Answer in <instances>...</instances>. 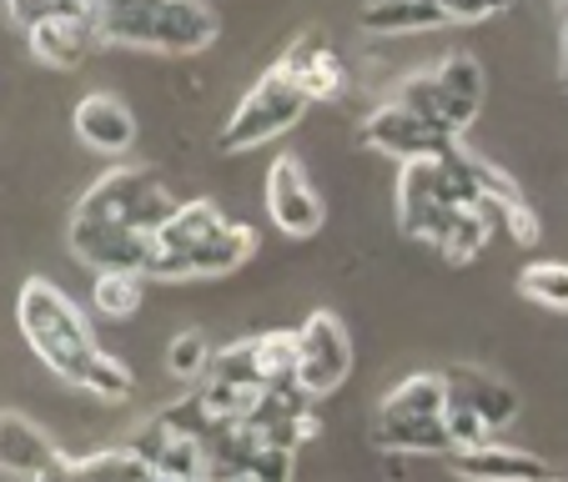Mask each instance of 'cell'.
<instances>
[{
	"mask_svg": "<svg viewBox=\"0 0 568 482\" xmlns=\"http://www.w3.org/2000/svg\"><path fill=\"white\" fill-rule=\"evenodd\" d=\"M172 212V192L151 166H111L81 192L71 212V257L91 271H146L151 242Z\"/></svg>",
	"mask_w": 568,
	"mask_h": 482,
	"instance_id": "cell-1",
	"label": "cell"
},
{
	"mask_svg": "<svg viewBox=\"0 0 568 482\" xmlns=\"http://www.w3.org/2000/svg\"><path fill=\"white\" fill-rule=\"evenodd\" d=\"M257 252V232L247 222L222 216L216 202H182L161 222L151 242L146 277L151 281H216L232 277Z\"/></svg>",
	"mask_w": 568,
	"mask_h": 482,
	"instance_id": "cell-2",
	"label": "cell"
},
{
	"mask_svg": "<svg viewBox=\"0 0 568 482\" xmlns=\"http://www.w3.org/2000/svg\"><path fill=\"white\" fill-rule=\"evenodd\" d=\"M16 321H21L26 347L41 357L45 372H55L61 382H71L75 392H81L91 367H97V357L106 352V347L97 342V332H91V321L81 317V307H75L55 281L31 277L21 287V297H16Z\"/></svg>",
	"mask_w": 568,
	"mask_h": 482,
	"instance_id": "cell-3",
	"label": "cell"
},
{
	"mask_svg": "<svg viewBox=\"0 0 568 482\" xmlns=\"http://www.w3.org/2000/svg\"><path fill=\"white\" fill-rule=\"evenodd\" d=\"M101 41L141 51H202L216 41V16L202 0H91Z\"/></svg>",
	"mask_w": 568,
	"mask_h": 482,
	"instance_id": "cell-4",
	"label": "cell"
},
{
	"mask_svg": "<svg viewBox=\"0 0 568 482\" xmlns=\"http://www.w3.org/2000/svg\"><path fill=\"white\" fill-rule=\"evenodd\" d=\"M373 442L383 452H453L448 438V382L438 372H413L377 402Z\"/></svg>",
	"mask_w": 568,
	"mask_h": 482,
	"instance_id": "cell-5",
	"label": "cell"
},
{
	"mask_svg": "<svg viewBox=\"0 0 568 482\" xmlns=\"http://www.w3.org/2000/svg\"><path fill=\"white\" fill-rule=\"evenodd\" d=\"M312 101L302 96V86L292 81L282 65H272L267 75H262L257 86L242 96V106L226 116L222 136H216V151H226V156H236V151H257L267 146V141H277L282 131H292L302 116H307Z\"/></svg>",
	"mask_w": 568,
	"mask_h": 482,
	"instance_id": "cell-6",
	"label": "cell"
},
{
	"mask_svg": "<svg viewBox=\"0 0 568 482\" xmlns=\"http://www.w3.org/2000/svg\"><path fill=\"white\" fill-rule=\"evenodd\" d=\"M458 206H468V202L458 196L443 156L403 161V176H397V226H403V236L438 247L443 232H448V216Z\"/></svg>",
	"mask_w": 568,
	"mask_h": 482,
	"instance_id": "cell-7",
	"label": "cell"
},
{
	"mask_svg": "<svg viewBox=\"0 0 568 482\" xmlns=\"http://www.w3.org/2000/svg\"><path fill=\"white\" fill-rule=\"evenodd\" d=\"M353 372V337L333 311H312L297 327V387L307 397H333Z\"/></svg>",
	"mask_w": 568,
	"mask_h": 482,
	"instance_id": "cell-8",
	"label": "cell"
},
{
	"mask_svg": "<svg viewBox=\"0 0 568 482\" xmlns=\"http://www.w3.org/2000/svg\"><path fill=\"white\" fill-rule=\"evenodd\" d=\"M363 146L377 151V156H393V161H423V156H443V151L463 146V141H448L428 126L423 116H413L408 106L397 96H387L383 106H373L363 116Z\"/></svg>",
	"mask_w": 568,
	"mask_h": 482,
	"instance_id": "cell-9",
	"label": "cell"
},
{
	"mask_svg": "<svg viewBox=\"0 0 568 482\" xmlns=\"http://www.w3.org/2000/svg\"><path fill=\"white\" fill-rule=\"evenodd\" d=\"M267 216L282 236H292V242L317 236L322 222H327V206H322L317 186L307 182L297 156H277L267 166Z\"/></svg>",
	"mask_w": 568,
	"mask_h": 482,
	"instance_id": "cell-10",
	"label": "cell"
},
{
	"mask_svg": "<svg viewBox=\"0 0 568 482\" xmlns=\"http://www.w3.org/2000/svg\"><path fill=\"white\" fill-rule=\"evenodd\" d=\"M282 71L292 75L302 86V96L317 106V101H337L347 91V65H343V55H337V45L327 41V35H317V31H307V35H297V41L282 51Z\"/></svg>",
	"mask_w": 568,
	"mask_h": 482,
	"instance_id": "cell-11",
	"label": "cell"
},
{
	"mask_svg": "<svg viewBox=\"0 0 568 482\" xmlns=\"http://www.w3.org/2000/svg\"><path fill=\"white\" fill-rule=\"evenodd\" d=\"M121 448H131L141 462H146L151 472H161V478H182V482H196L206 472V458H202V442L182 438V432L172 428V422H161V412L151 422H141L136 432H131Z\"/></svg>",
	"mask_w": 568,
	"mask_h": 482,
	"instance_id": "cell-12",
	"label": "cell"
},
{
	"mask_svg": "<svg viewBox=\"0 0 568 482\" xmlns=\"http://www.w3.org/2000/svg\"><path fill=\"white\" fill-rule=\"evenodd\" d=\"M453 478L463 482H548L554 468L544 458L524 448H508V442H483V448H458L448 452Z\"/></svg>",
	"mask_w": 568,
	"mask_h": 482,
	"instance_id": "cell-13",
	"label": "cell"
},
{
	"mask_svg": "<svg viewBox=\"0 0 568 482\" xmlns=\"http://www.w3.org/2000/svg\"><path fill=\"white\" fill-rule=\"evenodd\" d=\"M75 136L91 151H101V156H126L136 146V116H131L126 101L91 91V96L75 101Z\"/></svg>",
	"mask_w": 568,
	"mask_h": 482,
	"instance_id": "cell-14",
	"label": "cell"
},
{
	"mask_svg": "<svg viewBox=\"0 0 568 482\" xmlns=\"http://www.w3.org/2000/svg\"><path fill=\"white\" fill-rule=\"evenodd\" d=\"M443 382H448V397L453 402H463V408H473L483 422H488V432L508 428V422L518 418V392L508 382H498V377L478 372V367H448L443 372Z\"/></svg>",
	"mask_w": 568,
	"mask_h": 482,
	"instance_id": "cell-15",
	"label": "cell"
},
{
	"mask_svg": "<svg viewBox=\"0 0 568 482\" xmlns=\"http://www.w3.org/2000/svg\"><path fill=\"white\" fill-rule=\"evenodd\" d=\"M31 55L55 71H71L81 65L91 51L101 45V31H97V16H55V21H41L31 25Z\"/></svg>",
	"mask_w": 568,
	"mask_h": 482,
	"instance_id": "cell-16",
	"label": "cell"
},
{
	"mask_svg": "<svg viewBox=\"0 0 568 482\" xmlns=\"http://www.w3.org/2000/svg\"><path fill=\"white\" fill-rule=\"evenodd\" d=\"M65 452L36 428L31 418L21 412H0V472H11V478H41L45 468H55Z\"/></svg>",
	"mask_w": 568,
	"mask_h": 482,
	"instance_id": "cell-17",
	"label": "cell"
},
{
	"mask_svg": "<svg viewBox=\"0 0 568 482\" xmlns=\"http://www.w3.org/2000/svg\"><path fill=\"white\" fill-rule=\"evenodd\" d=\"M433 75H438L448 126L458 131V136H468V126L478 121V111H483V81H488L483 65L473 61L468 51H453V55H443V61L433 65Z\"/></svg>",
	"mask_w": 568,
	"mask_h": 482,
	"instance_id": "cell-18",
	"label": "cell"
},
{
	"mask_svg": "<svg viewBox=\"0 0 568 482\" xmlns=\"http://www.w3.org/2000/svg\"><path fill=\"white\" fill-rule=\"evenodd\" d=\"M448 25V11L438 0H367L363 6V31L367 35H418Z\"/></svg>",
	"mask_w": 568,
	"mask_h": 482,
	"instance_id": "cell-19",
	"label": "cell"
},
{
	"mask_svg": "<svg viewBox=\"0 0 568 482\" xmlns=\"http://www.w3.org/2000/svg\"><path fill=\"white\" fill-rule=\"evenodd\" d=\"M146 271H97L91 281V307L106 321H131L146 301Z\"/></svg>",
	"mask_w": 568,
	"mask_h": 482,
	"instance_id": "cell-20",
	"label": "cell"
},
{
	"mask_svg": "<svg viewBox=\"0 0 568 482\" xmlns=\"http://www.w3.org/2000/svg\"><path fill=\"white\" fill-rule=\"evenodd\" d=\"M393 96L403 101V106H408L413 116H423V121H428V126L438 131V136H448V141H463L458 131L448 126V111H443V91H438V75H433V71H418V75H408V81H403V86H397Z\"/></svg>",
	"mask_w": 568,
	"mask_h": 482,
	"instance_id": "cell-21",
	"label": "cell"
},
{
	"mask_svg": "<svg viewBox=\"0 0 568 482\" xmlns=\"http://www.w3.org/2000/svg\"><path fill=\"white\" fill-rule=\"evenodd\" d=\"M518 291L544 311H568V261H528L518 271Z\"/></svg>",
	"mask_w": 568,
	"mask_h": 482,
	"instance_id": "cell-22",
	"label": "cell"
},
{
	"mask_svg": "<svg viewBox=\"0 0 568 482\" xmlns=\"http://www.w3.org/2000/svg\"><path fill=\"white\" fill-rule=\"evenodd\" d=\"M212 342H206L196 327H186V332H176L172 342H166V372L172 377H182V382H202L206 377V367H212Z\"/></svg>",
	"mask_w": 568,
	"mask_h": 482,
	"instance_id": "cell-23",
	"label": "cell"
},
{
	"mask_svg": "<svg viewBox=\"0 0 568 482\" xmlns=\"http://www.w3.org/2000/svg\"><path fill=\"white\" fill-rule=\"evenodd\" d=\"M81 392H87L91 402H126V397L136 392V377H131V367L121 362L116 352H101Z\"/></svg>",
	"mask_w": 568,
	"mask_h": 482,
	"instance_id": "cell-24",
	"label": "cell"
},
{
	"mask_svg": "<svg viewBox=\"0 0 568 482\" xmlns=\"http://www.w3.org/2000/svg\"><path fill=\"white\" fill-rule=\"evenodd\" d=\"M498 222V232L508 236V242H518V247H538V216L528 202H504V206H488Z\"/></svg>",
	"mask_w": 568,
	"mask_h": 482,
	"instance_id": "cell-25",
	"label": "cell"
},
{
	"mask_svg": "<svg viewBox=\"0 0 568 482\" xmlns=\"http://www.w3.org/2000/svg\"><path fill=\"white\" fill-rule=\"evenodd\" d=\"M247 472H252L257 482H292V452H287V448H272V442H262Z\"/></svg>",
	"mask_w": 568,
	"mask_h": 482,
	"instance_id": "cell-26",
	"label": "cell"
},
{
	"mask_svg": "<svg viewBox=\"0 0 568 482\" xmlns=\"http://www.w3.org/2000/svg\"><path fill=\"white\" fill-rule=\"evenodd\" d=\"M514 0H443L448 21H488V16H504Z\"/></svg>",
	"mask_w": 568,
	"mask_h": 482,
	"instance_id": "cell-27",
	"label": "cell"
},
{
	"mask_svg": "<svg viewBox=\"0 0 568 482\" xmlns=\"http://www.w3.org/2000/svg\"><path fill=\"white\" fill-rule=\"evenodd\" d=\"M196 482H257L252 472H222V468H206Z\"/></svg>",
	"mask_w": 568,
	"mask_h": 482,
	"instance_id": "cell-28",
	"label": "cell"
},
{
	"mask_svg": "<svg viewBox=\"0 0 568 482\" xmlns=\"http://www.w3.org/2000/svg\"><path fill=\"white\" fill-rule=\"evenodd\" d=\"M151 482H182V478H161V472H151Z\"/></svg>",
	"mask_w": 568,
	"mask_h": 482,
	"instance_id": "cell-29",
	"label": "cell"
},
{
	"mask_svg": "<svg viewBox=\"0 0 568 482\" xmlns=\"http://www.w3.org/2000/svg\"><path fill=\"white\" fill-rule=\"evenodd\" d=\"M548 482H564V478H548Z\"/></svg>",
	"mask_w": 568,
	"mask_h": 482,
	"instance_id": "cell-30",
	"label": "cell"
}]
</instances>
